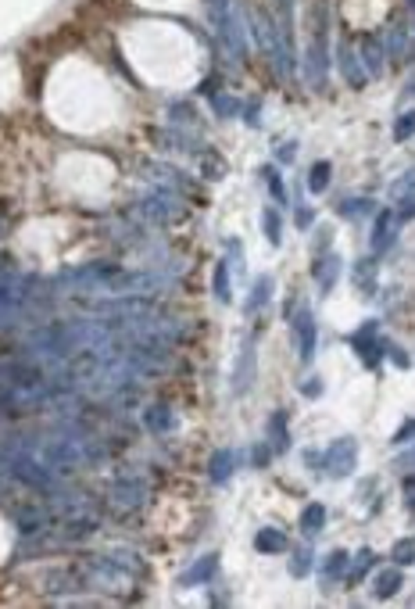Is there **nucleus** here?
I'll use <instances>...</instances> for the list:
<instances>
[{"label": "nucleus", "mask_w": 415, "mask_h": 609, "mask_svg": "<svg viewBox=\"0 0 415 609\" xmlns=\"http://www.w3.org/2000/svg\"><path fill=\"white\" fill-rule=\"evenodd\" d=\"M372 566H376V556H372L369 549H358V552H355V559L347 563V574H344V581H347L351 588H355V584H362V581L369 577V570H372Z\"/></svg>", "instance_id": "ddd939ff"}, {"label": "nucleus", "mask_w": 415, "mask_h": 609, "mask_svg": "<svg viewBox=\"0 0 415 609\" xmlns=\"http://www.w3.org/2000/svg\"><path fill=\"white\" fill-rule=\"evenodd\" d=\"M108 559L118 566V570H122V566H126V570H133L136 577H143V570H147V566H143V559H140L136 552H129V549H111Z\"/></svg>", "instance_id": "6ab92c4d"}, {"label": "nucleus", "mask_w": 415, "mask_h": 609, "mask_svg": "<svg viewBox=\"0 0 415 609\" xmlns=\"http://www.w3.org/2000/svg\"><path fill=\"white\" fill-rule=\"evenodd\" d=\"M329 240H333V229H329V226H322V233H319V240H315V247L322 251V247H326Z\"/></svg>", "instance_id": "e433bc0d"}, {"label": "nucleus", "mask_w": 415, "mask_h": 609, "mask_svg": "<svg viewBox=\"0 0 415 609\" xmlns=\"http://www.w3.org/2000/svg\"><path fill=\"white\" fill-rule=\"evenodd\" d=\"M401 584H405L401 566H390V570L376 574V581H372V595H376V599H394V595L401 592Z\"/></svg>", "instance_id": "1a4fd4ad"}, {"label": "nucleus", "mask_w": 415, "mask_h": 609, "mask_svg": "<svg viewBox=\"0 0 415 609\" xmlns=\"http://www.w3.org/2000/svg\"><path fill=\"white\" fill-rule=\"evenodd\" d=\"M340 212H344V215H351V219H355V215H362V212H369V201H355V204H340Z\"/></svg>", "instance_id": "2f4dec72"}, {"label": "nucleus", "mask_w": 415, "mask_h": 609, "mask_svg": "<svg viewBox=\"0 0 415 609\" xmlns=\"http://www.w3.org/2000/svg\"><path fill=\"white\" fill-rule=\"evenodd\" d=\"M372 272H376V258H365V262H358V265H355V276H358V283H362V290H365V294L376 290V280H372Z\"/></svg>", "instance_id": "4be33fe9"}, {"label": "nucleus", "mask_w": 415, "mask_h": 609, "mask_svg": "<svg viewBox=\"0 0 415 609\" xmlns=\"http://www.w3.org/2000/svg\"><path fill=\"white\" fill-rule=\"evenodd\" d=\"M347 563H351V556H347L344 549L329 552V556H326V563H322V577H326V584L344 581V574H347Z\"/></svg>", "instance_id": "f3484780"}, {"label": "nucleus", "mask_w": 415, "mask_h": 609, "mask_svg": "<svg viewBox=\"0 0 415 609\" xmlns=\"http://www.w3.org/2000/svg\"><path fill=\"white\" fill-rule=\"evenodd\" d=\"M412 186H415V169H412V176H405V179H401L398 186H394V191H390V194H394V197H401L405 191H412Z\"/></svg>", "instance_id": "72a5a7b5"}, {"label": "nucleus", "mask_w": 415, "mask_h": 609, "mask_svg": "<svg viewBox=\"0 0 415 609\" xmlns=\"http://www.w3.org/2000/svg\"><path fill=\"white\" fill-rule=\"evenodd\" d=\"M408 437H415V419H408V423H405L398 434H394V441H398V445H401V441H408Z\"/></svg>", "instance_id": "f704fd0d"}, {"label": "nucleus", "mask_w": 415, "mask_h": 609, "mask_svg": "<svg viewBox=\"0 0 415 609\" xmlns=\"http://www.w3.org/2000/svg\"><path fill=\"white\" fill-rule=\"evenodd\" d=\"M344 76H347V79H351V76H355V87H358V82H362V72H358V61H355V54H351V51H344Z\"/></svg>", "instance_id": "cd10ccee"}, {"label": "nucleus", "mask_w": 415, "mask_h": 609, "mask_svg": "<svg viewBox=\"0 0 415 609\" xmlns=\"http://www.w3.org/2000/svg\"><path fill=\"white\" fill-rule=\"evenodd\" d=\"M143 427L151 434H172L176 430V409L169 402H154L147 412H143Z\"/></svg>", "instance_id": "423d86ee"}, {"label": "nucleus", "mask_w": 415, "mask_h": 609, "mask_svg": "<svg viewBox=\"0 0 415 609\" xmlns=\"http://www.w3.org/2000/svg\"><path fill=\"white\" fill-rule=\"evenodd\" d=\"M326 527V506L322 502H308L304 513H301V534L304 538H315Z\"/></svg>", "instance_id": "2eb2a0df"}, {"label": "nucleus", "mask_w": 415, "mask_h": 609, "mask_svg": "<svg viewBox=\"0 0 415 609\" xmlns=\"http://www.w3.org/2000/svg\"><path fill=\"white\" fill-rule=\"evenodd\" d=\"M286 534L283 531H276V527H261L258 534H255V549L258 552H265V556H279L283 549H286Z\"/></svg>", "instance_id": "4468645a"}, {"label": "nucleus", "mask_w": 415, "mask_h": 609, "mask_svg": "<svg viewBox=\"0 0 415 609\" xmlns=\"http://www.w3.org/2000/svg\"><path fill=\"white\" fill-rule=\"evenodd\" d=\"M290 574L294 577H308L311 574V549L308 545H297L294 556H290Z\"/></svg>", "instance_id": "412c9836"}, {"label": "nucleus", "mask_w": 415, "mask_h": 609, "mask_svg": "<svg viewBox=\"0 0 415 609\" xmlns=\"http://www.w3.org/2000/svg\"><path fill=\"white\" fill-rule=\"evenodd\" d=\"M143 495H147V488H143V480L126 477V480H118V484H115V502H118L122 509H136L140 502H143Z\"/></svg>", "instance_id": "9d476101"}, {"label": "nucleus", "mask_w": 415, "mask_h": 609, "mask_svg": "<svg viewBox=\"0 0 415 609\" xmlns=\"http://www.w3.org/2000/svg\"><path fill=\"white\" fill-rule=\"evenodd\" d=\"M237 470V455L233 452H215L212 459H208V480L212 484H225V480L233 477Z\"/></svg>", "instance_id": "9b49d317"}, {"label": "nucleus", "mask_w": 415, "mask_h": 609, "mask_svg": "<svg viewBox=\"0 0 415 609\" xmlns=\"http://www.w3.org/2000/svg\"><path fill=\"white\" fill-rule=\"evenodd\" d=\"M412 133H415V112H408V115L398 122V130H394V136H398V140H408Z\"/></svg>", "instance_id": "a878e982"}, {"label": "nucleus", "mask_w": 415, "mask_h": 609, "mask_svg": "<svg viewBox=\"0 0 415 609\" xmlns=\"http://www.w3.org/2000/svg\"><path fill=\"white\" fill-rule=\"evenodd\" d=\"M301 394H304V398H319V394H322V380H315V376H311V380H304V384H301Z\"/></svg>", "instance_id": "7c9ffc66"}, {"label": "nucleus", "mask_w": 415, "mask_h": 609, "mask_svg": "<svg viewBox=\"0 0 415 609\" xmlns=\"http://www.w3.org/2000/svg\"><path fill=\"white\" fill-rule=\"evenodd\" d=\"M265 179H268V191H273V197H276V201H283V183H279L276 169H265Z\"/></svg>", "instance_id": "c85d7f7f"}, {"label": "nucleus", "mask_w": 415, "mask_h": 609, "mask_svg": "<svg viewBox=\"0 0 415 609\" xmlns=\"http://www.w3.org/2000/svg\"><path fill=\"white\" fill-rule=\"evenodd\" d=\"M351 348L358 351V359L365 362V369H380V366H383L387 341L376 337V323H365L358 333H351Z\"/></svg>", "instance_id": "f03ea898"}, {"label": "nucleus", "mask_w": 415, "mask_h": 609, "mask_svg": "<svg viewBox=\"0 0 415 609\" xmlns=\"http://www.w3.org/2000/svg\"><path fill=\"white\" fill-rule=\"evenodd\" d=\"M394 563L398 566H412L415 563V538H405L394 545Z\"/></svg>", "instance_id": "5701e85b"}, {"label": "nucleus", "mask_w": 415, "mask_h": 609, "mask_svg": "<svg viewBox=\"0 0 415 609\" xmlns=\"http://www.w3.org/2000/svg\"><path fill=\"white\" fill-rule=\"evenodd\" d=\"M273 463V445H258L255 448V466H268Z\"/></svg>", "instance_id": "c756f323"}, {"label": "nucleus", "mask_w": 415, "mask_h": 609, "mask_svg": "<svg viewBox=\"0 0 415 609\" xmlns=\"http://www.w3.org/2000/svg\"><path fill=\"white\" fill-rule=\"evenodd\" d=\"M297 222H301V226H308V222H311V212H308V208H301V212H297Z\"/></svg>", "instance_id": "58836bf2"}, {"label": "nucleus", "mask_w": 415, "mask_h": 609, "mask_svg": "<svg viewBox=\"0 0 415 609\" xmlns=\"http://www.w3.org/2000/svg\"><path fill=\"white\" fill-rule=\"evenodd\" d=\"M365 61H369L372 72H383V47H376V39L365 44Z\"/></svg>", "instance_id": "393cba45"}, {"label": "nucleus", "mask_w": 415, "mask_h": 609, "mask_svg": "<svg viewBox=\"0 0 415 609\" xmlns=\"http://www.w3.org/2000/svg\"><path fill=\"white\" fill-rule=\"evenodd\" d=\"M387 351H390V359H394V362H398V366H401V369H408V362H412V359H408V355H405V351H401V348H394V344H390V341H387Z\"/></svg>", "instance_id": "473e14b6"}, {"label": "nucleus", "mask_w": 415, "mask_h": 609, "mask_svg": "<svg viewBox=\"0 0 415 609\" xmlns=\"http://www.w3.org/2000/svg\"><path fill=\"white\" fill-rule=\"evenodd\" d=\"M355 466H358V441L351 437V434L337 437L333 445L322 452V470L329 477H351V473H355Z\"/></svg>", "instance_id": "f257e3e1"}, {"label": "nucleus", "mask_w": 415, "mask_h": 609, "mask_svg": "<svg viewBox=\"0 0 415 609\" xmlns=\"http://www.w3.org/2000/svg\"><path fill=\"white\" fill-rule=\"evenodd\" d=\"M215 570H219V552H212V556H204V559H197L190 570H186L183 577H179V584L183 588H197V584H204V581H212L215 577Z\"/></svg>", "instance_id": "6e6552de"}, {"label": "nucleus", "mask_w": 415, "mask_h": 609, "mask_svg": "<svg viewBox=\"0 0 415 609\" xmlns=\"http://www.w3.org/2000/svg\"><path fill=\"white\" fill-rule=\"evenodd\" d=\"M394 237H398V219H394L390 208H383V212L376 215V226H372V251L383 255V251L394 244Z\"/></svg>", "instance_id": "0eeeda50"}, {"label": "nucleus", "mask_w": 415, "mask_h": 609, "mask_svg": "<svg viewBox=\"0 0 415 609\" xmlns=\"http://www.w3.org/2000/svg\"><path fill=\"white\" fill-rule=\"evenodd\" d=\"M401 495H405V509L415 516V477H405V484H401Z\"/></svg>", "instance_id": "bb28decb"}, {"label": "nucleus", "mask_w": 415, "mask_h": 609, "mask_svg": "<svg viewBox=\"0 0 415 609\" xmlns=\"http://www.w3.org/2000/svg\"><path fill=\"white\" fill-rule=\"evenodd\" d=\"M268 441H273V452H286L290 448V437H286V412L276 409L268 416Z\"/></svg>", "instance_id": "dca6fc26"}, {"label": "nucleus", "mask_w": 415, "mask_h": 609, "mask_svg": "<svg viewBox=\"0 0 415 609\" xmlns=\"http://www.w3.org/2000/svg\"><path fill=\"white\" fill-rule=\"evenodd\" d=\"M412 215H415V197H412V204L401 208V219H412Z\"/></svg>", "instance_id": "4c0bfd02"}, {"label": "nucleus", "mask_w": 415, "mask_h": 609, "mask_svg": "<svg viewBox=\"0 0 415 609\" xmlns=\"http://www.w3.org/2000/svg\"><path fill=\"white\" fill-rule=\"evenodd\" d=\"M340 269H344V262H340V255H333V251H326V255H319L315 262H311V276H315V283H319L322 294H329V290L337 287Z\"/></svg>", "instance_id": "20e7f679"}, {"label": "nucleus", "mask_w": 415, "mask_h": 609, "mask_svg": "<svg viewBox=\"0 0 415 609\" xmlns=\"http://www.w3.org/2000/svg\"><path fill=\"white\" fill-rule=\"evenodd\" d=\"M212 290H215V298H219L222 305H230V301H233V290H230V262H219V265H215Z\"/></svg>", "instance_id": "a211bd4d"}, {"label": "nucleus", "mask_w": 415, "mask_h": 609, "mask_svg": "<svg viewBox=\"0 0 415 609\" xmlns=\"http://www.w3.org/2000/svg\"><path fill=\"white\" fill-rule=\"evenodd\" d=\"M326 186H329V161H319L315 169H311V191L322 194Z\"/></svg>", "instance_id": "b1692460"}, {"label": "nucleus", "mask_w": 415, "mask_h": 609, "mask_svg": "<svg viewBox=\"0 0 415 609\" xmlns=\"http://www.w3.org/2000/svg\"><path fill=\"white\" fill-rule=\"evenodd\" d=\"M304 463H308L311 470H322V455H319V452H304Z\"/></svg>", "instance_id": "c9c22d12"}, {"label": "nucleus", "mask_w": 415, "mask_h": 609, "mask_svg": "<svg viewBox=\"0 0 415 609\" xmlns=\"http://www.w3.org/2000/svg\"><path fill=\"white\" fill-rule=\"evenodd\" d=\"M273 294H276V280L273 276H258L255 287H251V298H247V316H255V312H261L268 301H273Z\"/></svg>", "instance_id": "f8f14e48"}, {"label": "nucleus", "mask_w": 415, "mask_h": 609, "mask_svg": "<svg viewBox=\"0 0 415 609\" xmlns=\"http://www.w3.org/2000/svg\"><path fill=\"white\" fill-rule=\"evenodd\" d=\"M255 369H258V355H255V341L247 337L243 348H240V359H237V373H233V387L240 394L255 384Z\"/></svg>", "instance_id": "39448f33"}, {"label": "nucleus", "mask_w": 415, "mask_h": 609, "mask_svg": "<svg viewBox=\"0 0 415 609\" xmlns=\"http://www.w3.org/2000/svg\"><path fill=\"white\" fill-rule=\"evenodd\" d=\"M290 323H294V341H297L301 362H308L311 355H315V344H319L315 316H311V308H308V305H301V308H297V316H290Z\"/></svg>", "instance_id": "7ed1b4c3"}, {"label": "nucleus", "mask_w": 415, "mask_h": 609, "mask_svg": "<svg viewBox=\"0 0 415 609\" xmlns=\"http://www.w3.org/2000/svg\"><path fill=\"white\" fill-rule=\"evenodd\" d=\"M261 229H265V237H268V244H273V247L283 244V222L276 215V208H265V212H261Z\"/></svg>", "instance_id": "aec40b11"}]
</instances>
